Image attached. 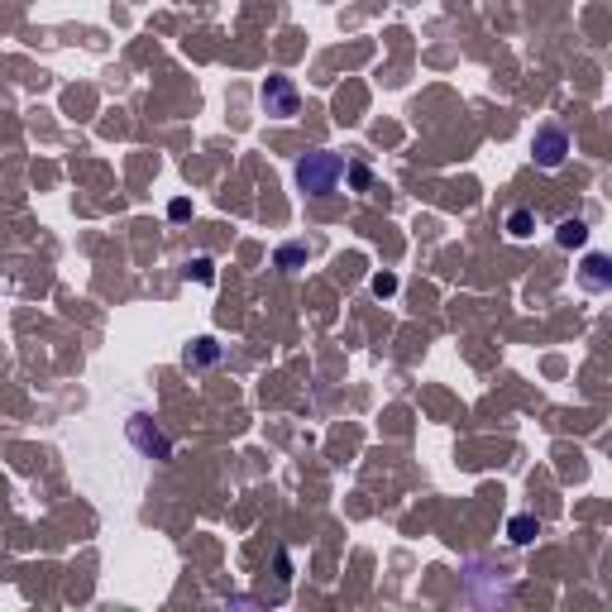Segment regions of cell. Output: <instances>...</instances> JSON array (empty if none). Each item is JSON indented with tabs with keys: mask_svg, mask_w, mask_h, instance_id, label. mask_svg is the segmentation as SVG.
Here are the masks:
<instances>
[{
	"mask_svg": "<svg viewBox=\"0 0 612 612\" xmlns=\"http://www.w3.org/2000/svg\"><path fill=\"white\" fill-rule=\"evenodd\" d=\"M340 177H345V163H340V153L311 149L302 163H297V187H302L306 197H330V192L340 187Z\"/></svg>",
	"mask_w": 612,
	"mask_h": 612,
	"instance_id": "6da1fadb",
	"label": "cell"
},
{
	"mask_svg": "<svg viewBox=\"0 0 612 612\" xmlns=\"http://www.w3.org/2000/svg\"><path fill=\"white\" fill-rule=\"evenodd\" d=\"M259 101H263V115H273V120H292L297 115V87L287 82V77H268L259 91Z\"/></svg>",
	"mask_w": 612,
	"mask_h": 612,
	"instance_id": "7a4b0ae2",
	"label": "cell"
},
{
	"mask_svg": "<svg viewBox=\"0 0 612 612\" xmlns=\"http://www.w3.org/2000/svg\"><path fill=\"white\" fill-rule=\"evenodd\" d=\"M125 431H130V440H134V450H139V455H149V459H168V455H173V440L163 436L149 416H130V426H125Z\"/></svg>",
	"mask_w": 612,
	"mask_h": 612,
	"instance_id": "3957f363",
	"label": "cell"
},
{
	"mask_svg": "<svg viewBox=\"0 0 612 612\" xmlns=\"http://www.w3.org/2000/svg\"><path fill=\"white\" fill-rule=\"evenodd\" d=\"M569 153V134L555 130V125H546V130H536V139H531V158L541 163V168H560Z\"/></svg>",
	"mask_w": 612,
	"mask_h": 612,
	"instance_id": "277c9868",
	"label": "cell"
},
{
	"mask_svg": "<svg viewBox=\"0 0 612 612\" xmlns=\"http://www.w3.org/2000/svg\"><path fill=\"white\" fill-rule=\"evenodd\" d=\"M584 287H589V292L612 287V268H608V259H603V254H593V259L584 263Z\"/></svg>",
	"mask_w": 612,
	"mask_h": 612,
	"instance_id": "5b68a950",
	"label": "cell"
},
{
	"mask_svg": "<svg viewBox=\"0 0 612 612\" xmlns=\"http://www.w3.org/2000/svg\"><path fill=\"white\" fill-rule=\"evenodd\" d=\"M507 235H512V240H531V235H536V216H531L526 206H517V211L507 216Z\"/></svg>",
	"mask_w": 612,
	"mask_h": 612,
	"instance_id": "8992f818",
	"label": "cell"
},
{
	"mask_svg": "<svg viewBox=\"0 0 612 612\" xmlns=\"http://www.w3.org/2000/svg\"><path fill=\"white\" fill-rule=\"evenodd\" d=\"M555 240L565 244V249H574V244H584V240H589V225H584V220H560Z\"/></svg>",
	"mask_w": 612,
	"mask_h": 612,
	"instance_id": "52a82bcc",
	"label": "cell"
},
{
	"mask_svg": "<svg viewBox=\"0 0 612 612\" xmlns=\"http://www.w3.org/2000/svg\"><path fill=\"white\" fill-rule=\"evenodd\" d=\"M507 536H512L517 546H526V541L536 536V522H531V517H512V526H507Z\"/></svg>",
	"mask_w": 612,
	"mask_h": 612,
	"instance_id": "ba28073f",
	"label": "cell"
},
{
	"mask_svg": "<svg viewBox=\"0 0 612 612\" xmlns=\"http://www.w3.org/2000/svg\"><path fill=\"white\" fill-rule=\"evenodd\" d=\"M302 259H306L302 244H283V249H278V268H287V273H292V268H297Z\"/></svg>",
	"mask_w": 612,
	"mask_h": 612,
	"instance_id": "9c48e42d",
	"label": "cell"
},
{
	"mask_svg": "<svg viewBox=\"0 0 612 612\" xmlns=\"http://www.w3.org/2000/svg\"><path fill=\"white\" fill-rule=\"evenodd\" d=\"M216 354V340H197V350H187V364H211Z\"/></svg>",
	"mask_w": 612,
	"mask_h": 612,
	"instance_id": "30bf717a",
	"label": "cell"
},
{
	"mask_svg": "<svg viewBox=\"0 0 612 612\" xmlns=\"http://www.w3.org/2000/svg\"><path fill=\"white\" fill-rule=\"evenodd\" d=\"M373 292H378V297L397 292V278H393V273H378V278H373Z\"/></svg>",
	"mask_w": 612,
	"mask_h": 612,
	"instance_id": "8fae6325",
	"label": "cell"
},
{
	"mask_svg": "<svg viewBox=\"0 0 612 612\" xmlns=\"http://www.w3.org/2000/svg\"><path fill=\"white\" fill-rule=\"evenodd\" d=\"M192 278H197V283H211V278H216V273H211V259H192Z\"/></svg>",
	"mask_w": 612,
	"mask_h": 612,
	"instance_id": "7c38bea8",
	"label": "cell"
},
{
	"mask_svg": "<svg viewBox=\"0 0 612 612\" xmlns=\"http://www.w3.org/2000/svg\"><path fill=\"white\" fill-rule=\"evenodd\" d=\"M350 182H354V187H359V192H364V187H369V182H373V173H369V168H350Z\"/></svg>",
	"mask_w": 612,
	"mask_h": 612,
	"instance_id": "4fadbf2b",
	"label": "cell"
}]
</instances>
